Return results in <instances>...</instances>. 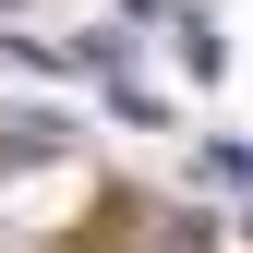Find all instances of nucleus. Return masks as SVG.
I'll list each match as a JSON object with an SVG mask.
<instances>
[]
</instances>
